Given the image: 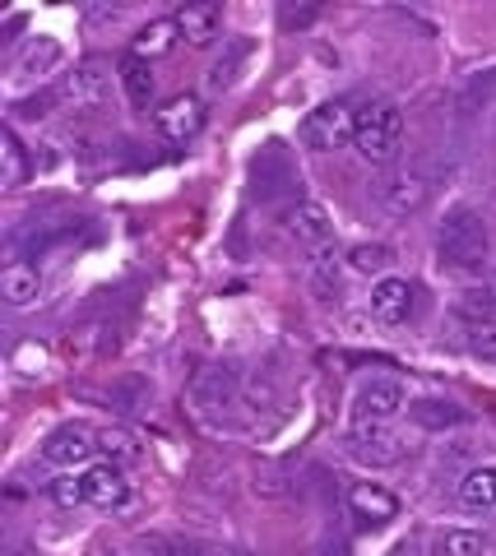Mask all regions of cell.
Returning <instances> with one entry per match:
<instances>
[{"label":"cell","mask_w":496,"mask_h":556,"mask_svg":"<svg viewBox=\"0 0 496 556\" xmlns=\"http://www.w3.org/2000/svg\"><path fill=\"white\" fill-rule=\"evenodd\" d=\"M61 61H65V47H61L56 38H47V33H38V38H33V42L20 51V75H28V79L56 75Z\"/></svg>","instance_id":"obj_18"},{"label":"cell","mask_w":496,"mask_h":556,"mask_svg":"<svg viewBox=\"0 0 496 556\" xmlns=\"http://www.w3.org/2000/svg\"><path fill=\"white\" fill-rule=\"evenodd\" d=\"M173 20H177V33L186 38V47H209L218 38V28H224V10H218L214 0H200V5H181Z\"/></svg>","instance_id":"obj_14"},{"label":"cell","mask_w":496,"mask_h":556,"mask_svg":"<svg viewBox=\"0 0 496 556\" xmlns=\"http://www.w3.org/2000/svg\"><path fill=\"white\" fill-rule=\"evenodd\" d=\"M348 506L357 519H367V525H390V519L399 515V496L390 492L381 482H353L348 486Z\"/></svg>","instance_id":"obj_13"},{"label":"cell","mask_w":496,"mask_h":556,"mask_svg":"<svg viewBox=\"0 0 496 556\" xmlns=\"http://www.w3.org/2000/svg\"><path fill=\"white\" fill-rule=\"evenodd\" d=\"M237 394H242V380L232 367H204L191 380V408L200 417H224L237 404Z\"/></svg>","instance_id":"obj_9"},{"label":"cell","mask_w":496,"mask_h":556,"mask_svg":"<svg viewBox=\"0 0 496 556\" xmlns=\"http://www.w3.org/2000/svg\"><path fill=\"white\" fill-rule=\"evenodd\" d=\"M0 163H5V172H0V186L5 190H20L28 181V153L14 130H0Z\"/></svg>","instance_id":"obj_23"},{"label":"cell","mask_w":496,"mask_h":556,"mask_svg":"<svg viewBox=\"0 0 496 556\" xmlns=\"http://www.w3.org/2000/svg\"><path fill=\"white\" fill-rule=\"evenodd\" d=\"M153 126H158L163 139H173V144H191V139L204 130V102L195 93L167 98L163 108L153 112Z\"/></svg>","instance_id":"obj_10"},{"label":"cell","mask_w":496,"mask_h":556,"mask_svg":"<svg viewBox=\"0 0 496 556\" xmlns=\"http://www.w3.org/2000/svg\"><path fill=\"white\" fill-rule=\"evenodd\" d=\"M177 20H153L144 24L140 33L130 38V56H140V61H153V56H167V51L177 47Z\"/></svg>","instance_id":"obj_19"},{"label":"cell","mask_w":496,"mask_h":556,"mask_svg":"<svg viewBox=\"0 0 496 556\" xmlns=\"http://www.w3.org/2000/svg\"><path fill=\"white\" fill-rule=\"evenodd\" d=\"M51 501H56V506H65V510L84 506V482H79V473H65V478L51 482Z\"/></svg>","instance_id":"obj_25"},{"label":"cell","mask_w":496,"mask_h":556,"mask_svg":"<svg viewBox=\"0 0 496 556\" xmlns=\"http://www.w3.org/2000/svg\"><path fill=\"white\" fill-rule=\"evenodd\" d=\"M297 139L311 153H334L353 144V108L348 102H320L297 121Z\"/></svg>","instance_id":"obj_4"},{"label":"cell","mask_w":496,"mask_h":556,"mask_svg":"<svg viewBox=\"0 0 496 556\" xmlns=\"http://www.w3.org/2000/svg\"><path fill=\"white\" fill-rule=\"evenodd\" d=\"M112 93V65L102 61V56H89V61H79L71 75H61L56 84V98L65 102V108H98L102 98Z\"/></svg>","instance_id":"obj_7"},{"label":"cell","mask_w":496,"mask_h":556,"mask_svg":"<svg viewBox=\"0 0 496 556\" xmlns=\"http://www.w3.org/2000/svg\"><path fill=\"white\" fill-rule=\"evenodd\" d=\"M116 79H122V89H126V98H130V108H149V102H153V89H158V79H153L149 61H140V56H126L122 65H116Z\"/></svg>","instance_id":"obj_20"},{"label":"cell","mask_w":496,"mask_h":556,"mask_svg":"<svg viewBox=\"0 0 496 556\" xmlns=\"http://www.w3.org/2000/svg\"><path fill=\"white\" fill-rule=\"evenodd\" d=\"M311 20H316V10H283V28H302Z\"/></svg>","instance_id":"obj_30"},{"label":"cell","mask_w":496,"mask_h":556,"mask_svg":"<svg viewBox=\"0 0 496 556\" xmlns=\"http://www.w3.org/2000/svg\"><path fill=\"white\" fill-rule=\"evenodd\" d=\"M371 316L385 320V325H404L408 316H414V288H408V278H376L371 283Z\"/></svg>","instance_id":"obj_12"},{"label":"cell","mask_w":496,"mask_h":556,"mask_svg":"<svg viewBox=\"0 0 496 556\" xmlns=\"http://www.w3.org/2000/svg\"><path fill=\"white\" fill-rule=\"evenodd\" d=\"M348 265H353L357 274H381V278H385V269L395 265V251L381 247V241H363V247L348 251Z\"/></svg>","instance_id":"obj_24"},{"label":"cell","mask_w":496,"mask_h":556,"mask_svg":"<svg viewBox=\"0 0 496 556\" xmlns=\"http://www.w3.org/2000/svg\"><path fill=\"white\" fill-rule=\"evenodd\" d=\"M348 450H353V459H363L371 468H390V464L404 459L408 445H404V437L390 422H353Z\"/></svg>","instance_id":"obj_8"},{"label":"cell","mask_w":496,"mask_h":556,"mask_svg":"<svg viewBox=\"0 0 496 556\" xmlns=\"http://www.w3.org/2000/svg\"><path fill=\"white\" fill-rule=\"evenodd\" d=\"M469 348H473V357H483V362H496V325H473V334H469Z\"/></svg>","instance_id":"obj_29"},{"label":"cell","mask_w":496,"mask_h":556,"mask_svg":"<svg viewBox=\"0 0 496 556\" xmlns=\"http://www.w3.org/2000/svg\"><path fill=\"white\" fill-rule=\"evenodd\" d=\"M242 61H246V47L237 42V47H232V56H228V61H218V65L209 70V89H214V93H218V89H228V84L237 79V65H242Z\"/></svg>","instance_id":"obj_26"},{"label":"cell","mask_w":496,"mask_h":556,"mask_svg":"<svg viewBox=\"0 0 496 556\" xmlns=\"http://www.w3.org/2000/svg\"><path fill=\"white\" fill-rule=\"evenodd\" d=\"M288 232H293L297 241H306V247H325L330 232H334V218L320 200H297L293 208H288Z\"/></svg>","instance_id":"obj_15"},{"label":"cell","mask_w":496,"mask_h":556,"mask_svg":"<svg viewBox=\"0 0 496 556\" xmlns=\"http://www.w3.org/2000/svg\"><path fill=\"white\" fill-rule=\"evenodd\" d=\"M98 450H102V437L93 427H84V422H65L56 427L51 437L38 445V459L51 464V468H65V473H84L93 459H98Z\"/></svg>","instance_id":"obj_5"},{"label":"cell","mask_w":496,"mask_h":556,"mask_svg":"<svg viewBox=\"0 0 496 556\" xmlns=\"http://www.w3.org/2000/svg\"><path fill=\"white\" fill-rule=\"evenodd\" d=\"M492 251V232H487V218L478 214L473 204H455L436 228V255L441 265L450 269H478Z\"/></svg>","instance_id":"obj_1"},{"label":"cell","mask_w":496,"mask_h":556,"mask_svg":"<svg viewBox=\"0 0 496 556\" xmlns=\"http://www.w3.org/2000/svg\"><path fill=\"white\" fill-rule=\"evenodd\" d=\"M487 302H492V311H496V274H492V283H487Z\"/></svg>","instance_id":"obj_31"},{"label":"cell","mask_w":496,"mask_h":556,"mask_svg":"<svg viewBox=\"0 0 496 556\" xmlns=\"http://www.w3.org/2000/svg\"><path fill=\"white\" fill-rule=\"evenodd\" d=\"M0 298L10 306H33L42 298V274L38 265H28V260H10L5 269H0Z\"/></svg>","instance_id":"obj_16"},{"label":"cell","mask_w":496,"mask_h":556,"mask_svg":"<svg viewBox=\"0 0 496 556\" xmlns=\"http://www.w3.org/2000/svg\"><path fill=\"white\" fill-rule=\"evenodd\" d=\"M408 417L422 427V431H446V427H459L465 422V408L450 404V399H418V404H408Z\"/></svg>","instance_id":"obj_21"},{"label":"cell","mask_w":496,"mask_h":556,"mask_svg":"<svg viewBox=\"0 0 496 556\" xmlns=\"http://www.w3.org/2000/svg\"><path fill=\"white\" fill-rule=\"evenodd\" d=\"M246 399H251L255 408H269L274 399H279V386H274V376H269V371L251 376V380H246Z\"/></svg>","instance_id":"obj_27"},{"label":"cell","mask_w":496,"mask_h":556,"mask_svg":"<svg viewBox=\"0 0 496 556\" xmlns=\"http://www.w3.org/2000/svg\"><path fill=\"white\" fill-rule=\"evenodd\" d=\"M102 450H107V455H116L122 464H130V459H140V445H135L126 431H102Z\"/></svg>","instance_id":"obj_28"},{"label":"cell","mask_w":496,"mask_h":556,"mask_svg":"<svg viewBox=\"0 0 496 556\" xmlns=\"http://www.w3.org/2000/svg\"><path fill=\"white\" fill-rule=\"evenodd\" d=\"M432 556H487V538L478 529H441L432 538Z\"/></svg>","instance_id":"obj_22"},{"label":"cell","mask_w":496,"mask_h":556,"mask_svg":"<svg viewBox=\"0 0 496 556\" xmlns=\"http://www.w3.org/2000/svg\"><path fill=\"white\" fill-rule=\"evenodd\" d=\"M79 482H84V506H93V510H122L130 501V482L116 464H89L79 473Z\"/></svg>","instance_id":"obj_11"},{"label":"cell","mask_w":496,"mask_h":556,"mask_svg":"<svg viewBox=\"0 0 496 556\" xmlns=\"http://www.w3.org/2000/svg\"><path fill=\"white\" fill-rule=\"evenodd\" d=\"M455 501L465 510H496V468H469L455 482Z\"/></svg>","instance_id":"obj_17"},{"label":"cell","mask_w":496,"mask_h":556,"mask_svg":"<svg viewBox=\"0 0 496 556\" xmlns=\"http://www.w3.org/2000/svg\"><path fill=\"white\" fill-rule=\"evenodd\" d=\"M353 149L371 167H390L404 153V116L395 102H367L353 112Z\"/></svg>","instance_id":"obj_2"},{"label":"cell","mask_w":496,"mask_h":556,"mask_svg":"<svg viewBox=\"0 0 496 556\" xmlns=\"http://www.w3.org/2000/svg\"><path fill=\"white\" fill-rule=\"evenodd\" d=\"M427 195H432V172H427L422 163L390 167L385 177L376 181V204H381L385 214H395V218L418 214V208L427 204Z\"/></svg>","instance_id":"obj_3"},{"label":"cell","mask_w":496,"mask_h":556,"mask_svg":"<svg viewBox=\"0 0 496 556\" xmlns=\"http://www.w3.org/2000/svg\"><path fill=\"white\" fill-rule=\"evenodd\" d=\"M408 413V390L395 376H371L353 394V422H395Z\"/></svg>","instance_id":"obj_6"}]
</instances>
